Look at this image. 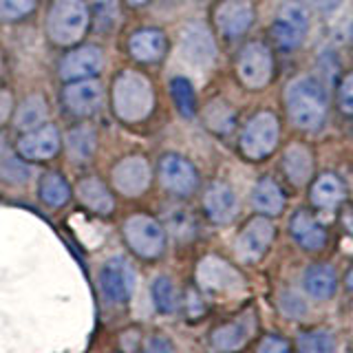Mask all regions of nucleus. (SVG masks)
I'll use <instances>...</instances> for the list:
<instances>
[{
	"instance_id": "obj_1",
	"label": "nucleus",
	"mask_w": 353,
	"mask_h": 353,
	"mask_svg": "<svg viewBox=\"0 0 353 353\" xmlns=\"http://www.w3.org/2000/svg\"><path fill=\"white\" fill-rule=\"evenodd\" d=\"M287 113L292 124L303 130H318L327 117V91L316 77L301 75L287 86Z\"/></svg>"
},
{
	"instance_id": "obj_2",
	"label": "nucleus",
	"mask_w": 353,
	"mask_h": 353,
	"mask_svg": "<svg viewBox=\"0 0 353 353\" xmlns=\"http://www.w3.org/2000/svg\"><path fill=\"white\" fill-rule=\"evenodd\" d=\"M113 106L117 117L130 124L146 119L154 106V93L148 77L137 71L121 73L113 88Z\"/></svg>"
},
{
	"instance_id": "obj_3",
	"label": "nucleus",
	"mask_w": 353,
	"mask_h": 353,
	"mask_svg": "<svg viewBox=\"0 0 353 353\" xmlns=\"http://www.w3.org/2000/svg\"><path fill=\"white\" fill-rule=\"evenodd\" d=\"M88 20L91 16H88L84 0H55L47 20L49 38L62 47L75 44L86 33Z\"/></svg>"
},
{
	"instance_id": "obj_4",
	"label": "nucleus",
	"mask_w": 353,
	"mask_h": 353,
	"mask_svg": "<svg viewBox=\"0 0 353 353\" xmlns=\"http://www.w3.org/2000/svg\"><path fill=\"white\" fill-rule=\"evenodd\" d=\"M124 239L128 248L141 259H159L165 250V230L159 221L146 214H135L124 223Z\"/></svg>"
},
{
	"instance_id": "obj_5",
	"label": "nucleus",
	"mask_w": 353,
	"mask_h": 353,
	"mask_svg": "<svg viewBox=\"0 0 353 353\" xmlns=\"http://www.w3.org/2000/svg\"><path fill=\"white\" fill-rule=\"evenodd\" d=\"M279 135H281L279 119L270 110H265V113L254 115L248 121L241 137V148L245 152V157L254 161L265 159L274 152L276 143H279Z\"/></svg>"
},
{
	"instance_id": "obj_6",
	"label": "nucleus",
	"mask_w": 353,
	"mask_h": 353,
	"mask_svg": "<svg viewBox=\"0 0 353 353\" xmlns=\"http://www.w3.org/2000/svg\"><path fill=\"white\" fill-rule=\"evenodd\" d=\"M135 270L121 256L106 261L99 272V290H102L104 301L110 305H126L135 292Z\"/></svg>"
},
{
	"instance_id": "obj_7",
	"label": "nucleus",
	"mask_w": 353,
	"mask_h": 353,
	"mask_svg": "<svg viewBox=\"0 0 353 353\" xmlns=\"http://www.w3.org/2000/svg\"><path fill=\"white\" fill-rule=\"evenodd\" d=\"M239 77L252 91L265 88L272 82L274 75V60L272 51L263 42H250L239 55Z\"/></svg>"
},
{
	"instance_id": "obj_8",
	"label": "nucleus",
	"mask_w": 353,
	"mask_h": 353,
	"mask_svg": "<svg viewBox=\"0 0 353 353\" xmlns=\"http://www.w3.org/2000/svg\"><path fill=\"white\" fill-rule=\"evenodd\" d=\"M196 283L212 294H234L243 287L241 274L219 256H205L196 265Z\"/></svg>"
},
{
	"instance_id": "obj_9",
	"label": "nucleus",
	"mask_w": 353,
	"mask_h": 353,
	"mask_svg": "<svg viewBox=\"0 0 353 353\" xmlns=\"http://www.w3.org/2000/svg\"><path fill=\"white\" fill-rule=\"evenodd\" d=\"M309 29V16L301 5H287L272 22V36L283 51H294L303 44Z\"/></svg>"
},
{
	"instance_id": "obj_10",
	"label": "nucleus",
	"mask_w": 353,
	"mask_h": 353,
	"mask_svg": "<svg viewBox=\"0 0 353 353\" xmlns=\"http://www.w3.org/2000/svg\"><path fill=\"white\" fill-rule=\"evenodd\" d=\"M276 236V228L270 219L265 216H254L250 223L241 230L236 239V254L241 261L245 263H256L268 254L272 241Z\"/></svg>"
},
{
	"instance_id": "obj_11",
	"label": "nucleus",
	"mask_w": 353,
	"mask_h": 353,
	"mask_svg": "<svg viewBox=\"0 0 353 353\" xmlns=\"http://www.w3.org/2000/svg\"><path fill=\"white\" fill-rule=\"evenodd\" d=\"M159 176L165 190L176 196H190L199 185L194 165L181 154H165L159 161Z\"/></svg>"
},
{
	"instance_id": "obj_12",
	"label": "nucleus",
	"mask_w": 353,
	"mask_h": 353,
	"mask_svg": "<svg viewBox=\"0 0 353 353\" xmlns=\"http://www.w3.org/2000/svg\"><path fill=\"white\" fill-rule=\"evenodd\" d=\"M181 53L188 62L194 66H210L216 58V47L212 40V33L203 22H188L181 31Z\"/></svg>"
},
{
	"instance_id": "obj_13",
	"label": "nucleus",
	"mask_w": 353,
	"mask_h": 353,
	"mask_svg": "<svg viewBox=\"0 0 353 353\" xmlns=\"http://www.w3.org/2000/svg\"><path fill=\"white\" fill-rule=\"evenodd\" d=\"M115 188L126 196H139L150 185V165L143 157L121 159L113 170Z\"/></svg>"
},
{
	"instance_id": "obj_14",
	"label": "nucleus",
	"mask_w": 353,
	"mask_h": 353,
	"mask_svg": "<svg viewBox=\"0 0 353 353\" xmlns=\"http://www.w3.org/2000/svg\"><path fill=\"white\" fill-rule=\"evenodd\" d=\"M216 27L219 31L228 38H239L243 36L254 22V5L250 0H225L221 3L216 14Z\"/></svg>"
},
{
	"instance_id": "obj_15",
	"label": "nucleus",
	"mask_w": 353,
	"mask_h": 353,
	"mask_svg": "<svg viewBox=\"0 0 353 353\" xmlns=\"http://www.w3.org/2000/svg\"><path fill=\"white\" fill-rule=\"evenodd\" d=\"M58 148H60V132L51 124L29 130L18 141V152L29 161H47L55 157Z\"/></svg>"
},
{
	"instance_id": "obj_16",
	"label": "nucleus",
	"mask_w": 353,
	"mask_h": 353,
	"mask_svg": "<svg viewBox=\"0 0 353 353\" xmlns=\"http://www.w3.org/2000/svg\"><path fill=\"white\" fill-rule=\"evenodd\" d=\"M104 66V55L97 47H82L71 51L62 60L60 75L62 80L73 82V80H88V77L97 75Z\"/></svg>"
},
{
	"instance_id": "obj_17",
	"label": "nucleus",
	"mask_w": 353,
	"mask_h": 353,
	"mask_svg": "<svg viewBox=\"0 0 353 353\" xmlns=\"http://www.w3.org/2000/svg\"><path fill=\"white\" fill-rule=\"evenodd\" d=\"M102 84L95 82L93 77L88 80H75L64 88V104L69 106L75 115H91L102 106Z\"/></svg>"
},
{
	"instance_id": "obj_18",
	"label": "nucleus",
	"mask_w": 353,
	"mask_h": 353,
	"mask_svg": "<svg viewBox=\"0 0 353 353\" xmlns=\"http://www.w3.org/2000/svg\"><path fill=\"white\" fill-rule=\"evenodd\" d=\"M203 208H205L208 219L212 221V223L225 225V223H230V221L236 216L239 201H236L234 190H232L228 183L216 181V183H212L205 190Z\"/></svg>"
},
{
	"instance_id": "obj_19",
	"label": "nucleus",
	"mask_w": 353,
	"mask_h": 353,
	"mask_svg": "<svg viewBox=\"0 0 353 353\" xmlns=\"http://www.w3.org/2000/svg\"><path fill=\"white\" fill-rule=\"evenodd\" d=\"M290 232L298 245L309 252L323 250L327 243V230L323 228V223H320L316 216L305 212V210H298V212L292 216Z\"/></svg>"
},
{
	"instance_id": "obj_20",
	"label": "nucleus",
	"mask_w": 353,
	"mask_h": 353,
	"mask_svg": "<svg viewBox=\"0 0 353 353\" xmlns=\"http://www.w3.org/2000/svg\"><path fill=\"white\" fill-rule=\"evenodd\" d=\"M303 287L305 292L316 298V301H329L338 290V276L336 270L327 263H316L309 265L303 276Z\"/></svg>"
},
{
	"instance_id": "obj_21",
	"label": "nucleus",
	"mask_w": 353,
	"mask_h": 353,
	"mask_svg": "<svg viewBox=\"0 0 353 353\" xmlns=\"http://www.w3.org/2000/svg\"><path fill=\"white\" fill-rule=\"evenodd\" d=\"M165 47V36L159 29H141L137 33H132V38L128 42L130 55L139 62H157L163 58Z\"/></svg>"
},
{
	"instance_id": "obj_22",
	"label": "nucleus",
	"mask_w": 353,
	"mask_h": 353,
	"mask_svg": "<svg viewBox=\"0 0 353 353\" xmlns=\"http://www.w3.org/2000/svg\"><path fill=\"white\" fill-rule=\"evenodd\" d=\"M252 205L265 216H276L285 210V194L281 185L270 176L261 179L252 190Z\"/></svg>"
},
{
	"instance_id": "obj_23",
	"label": "nucleus",
	"mask_w": 353,
	"mask_h": 353,
	"mask_svg": "<svg viewBox=\"0 0 353 353\" xmlns=\"http://www.w3.org/2000/svg\"><path fill=\"white\" fill-rule=\"evenodd\" d=\"M283 168H285L287 179H290L294 185L307 183L309 176H312V170H314L312 152H309V148L303 146V143H292V146L285 150Z\"/></svg>"
},
{
	"instance_id": "obj_24",
	"label": "nucleus",
	"mask_w": 353,
	"mask_h": 353,
	"mask_svg": "<svg viewBox=\"0 0 353 353\" xmlns=\"http://www.w3.org/2000/svg\"><path fill=\"white\" fill-rule=\"evenodd\" d=\"M210 340H212V347L221 353H236L248 345L250 327L245 325V320H232V323L216 327Z\"/></svg>"
},
{
	"instance_id": "obj_25",
	"label": "nucleus",
	"mask_w": 353,
	"mask_h": 353,
	"mask_svg": "<svg viewBox=\"0 0 353 353\" xmlns=\"http://www.w3.org/2000/svg\"><path fill=\"white\" fill-rule=\"evenodd\" d=\"M77 196H80V201L88 210H93L97 214L113 212V196H110L108 188L99 179H95V176H88V179H82L77 183Z\"/></svg>"
},
{
	"instance_id": "obj_26",
	"label": "nucleus",
	"mask_w": 353,
	"mask_h": 353,
	"mask_svg": "<svg viewBox=\"0 0 353 353\" xmlns=\"http://www.w3.org/2000/svg\"><path fill=\"white\" fill-rule=\"evenodd\" d=\"M342 199H345V185H342V181L336 174L327 172L323 176H318L312 188V203L316 208L331 210L338 203H342Z\"/></svg>"
},
{
	"instance_id": "obj_27",
	"label": "nucleus",
	"mask_w": 353,
	"mask_h": 353,
	"mask_svg": "<svg viewBox=\"0 0 353 353\" xmlns=\"http://www.w3.org/2000/svg\"><path fill=\"white\" fill-rule=\"evenodd\" d=\"M49 115V108L44 104L40 95H31L25 104L18 108L16 115V128L18 130H33L44 124V119Z\"/></svg>"
},
{
	"instance_id": "obj_28",
	"label": "nucleus",
	"mask_w": 353,
	"mask_h": 353,
	"mask_svg": "<svg viewBox=\"0 0 353 353\" xmlns=\"http://www.w3.org/2000/svg\"><path fill=\"white\" fill-rule=\"evenodd\" d=\"M40 196L51 208H62L71 196V188L58 172H47L40 181Z\"/></svg>"
},
{
	"instance_id": "obj_29",
	"label": "nucleus",
	"mask_w": 353,
	"mask_h": 353,
	"mask_svg": "<svg viewBox=\"0 0 353 353\" xmlns=\"http://www.w3.org/2000/svg\"><path fill=\"white\" fill-rule=\"evenodd\" d=\"M66 146L75 161H88L95 152V130L91 126H77L66 135Z\"/></svg>"
},
{
	"instance_id": "obj_30",
	"label": "nucleus",
	"mask_w": 353,
	"mask_h": 353,
	"mask_svg": "<svg viewBox=\"0 0 353 353\" xmlns=\"http://www.w3.org/2000/svg\"><path fill=\"white\" fill-rule=\"evenodd\" d=\"M170 93H172L176 108H179V113L185 119H192L196 113V97H194V88H192L190 80H188V77H181V75L172 77Z\"/></svg>"
},
{
	"instance_id": "obj_31",
	"label": "nucleus",
	"mask_w": 353,
	"mask_h": 353,
	"mask_svg": "<svg viewBox=\"0 0 353 353\" xmlns=\"http://www.w3.org/2000/svg\"><path fill=\"white\" fill-rule=\"evenodd\" d=\"M152 303L157 307L159 314H174L179 309V294H176V287L172 285L170 279L159 276L157 281L152 283Z\"/></svg>"
},
{
	"instance_id": "obj_32",
	"label": "nucleus",
	"mask_w": 353,
	"mask_h": 353,
	"mask_svg": "<svg viewBox=\"0 0 353 353\" xmlns=\"http://www.w3.org/2000/svg\"><path fill=\"white\" fill-rule=\"evenodd\" d=\"M336 338L323 329L305 331L298 338V353H336Z\"/></svg>"
},
{
	"instance_id": "obj_33",
	"label": "nucleus",
	"mask_w": 353,
	"mask_h": 353,
	"mask_svg": "<svg viewBox=\"0 0 353 353\" xmlns=\"http://www.w3.org/2000/svg\"><path fill=\"white\" fill-rule=\"evenodd\" d=\"M205 124L210 130L219 135H228L234 128V110H232L223 99H216L205 108Z\"/></svg>"
},
{
	"instance_id": "obj_34",
	"label": "nucleus",
	"mask_w": 353,
	"mask_h": 353,
	"mask_svg": "<svg viewBox=\"0 0 353 353\" xmlns=\"http://www.w3.org/2000/svg\"><path fill=\"white\" fill-rule=\"evenodd\" d=\"M93 5V18L97 31H108L117 22V3L115 0H91Z\"/></svg>"
},
{
	"instance_id": "obj_35",
	"label": "nucleus",
	"mask_w": 353,
	"mask_h": 353,
	"mask_svg": "<svg viewBox=\"0 0 353 353\" xmlns=\"http://www.w3.org/2000/svg\"><path fill=\"white\" fill-rule=\"evenodd\" d=\"M168 225H170V232L179 241H188L194 236V221L185 210H176V212H172L168 216Z\"/></svg>"
},
{
	"instance_id": "obj_36",
	"label": "nucleus",
	"mask_w": 353,
	"mask_h": 353,
	"mask_svg": "<svg viewBox=\"0 0 353 353\" xmlns=\"http://www.w3.org/2000/svg\"><path fill=\"white\" fill-rule=\"evenodd\" d=\"M36 9V0H0V18L20 20Z\"/></svg>"
},
{
	"instance_id": "obj_37",
	"label": "nucleus",
	"mask_w": 353,
	"mask_h": 353,
	"mask_svg": "<svg viewBox=\"0 0 353 353\" xmlns=\"http://www.w3.org/2000/svg\"><path fill=\"white\" fill-rule=\"evenodd\" d=\"M281 309L290 316V318H303L307 314V307L303 303V298L296 292H283L281 294Z\"/></svg>"
},
{
	"instance_id": "obj_38",
	"label": "nucleus",
	"mask_w": 353,
	"mask_h": 353,
	"mask_svg": "<svg viewBox=\"0 0 353 353\" xmlns=\"http://www.w3.org/2000/svg\"><path fill=\"white\" fill-rule=\"evenodd\" d=\"M256 353H292V347L283 336H265L259 342Z\"/></svg>"
},
{
	"instance_id": "obj_39",
	"label": "nucleus",
	"mask_w": 353,
	"mask_h": 353,
	"mask_svg": "<svg viewBox=\"0 0 353 353\" xmlns=\"http://www.w3.org/2000/svg\"><path fill=\"white\" fill-rule=\"evenodd\" d=\"M338 102H340V110H342V113L353 115V71L340 84Z\"/></svg>"
},
{
	"instance_id": "obj_40",
	"label": "nucleus",
	"mask_w": 353,
	"mask_h": 353,
	"mask_svg": "<svg viewBox=\"0 0 353 353\" xmlns=\"http://www.w3.org/2000/svg\"><path fill=\"white\" fill-rule=\"evenodd\" d=\"M143 353H174V345L168 336L154 334L143 342Z\"/></svg>"
},
{
	"instance_id": "obj_41",
	"label": "nucleus",
	"mask_w": 353,
	"mask_h": 353,
	"mask_svg": "<svg viewBox=\"0 0 353 353\" xmlns=\"http://www.w3.org/2000/svg\"><path fill=\"white\" fill-rule=\"evenodd\" d=\"M205 314V303L201 301L196 290H188L185 292V316L190 320H196Z\"/></svg>"
},
{
	"instance_id": "obj_42",
	"label": "nucleus",
	"mask_w": 353,
	"mask_h": 353,
	"mask_svg": "<svg viewBox=\"0 0 353 353\" xmlns=\"http://www.w3.org/2000/svg\"><path fill=\"white\" fill-rule=\"evenodd\" d=\"M29 174H31V170L27 168V165L18 163V161H9V163L3 165V176H5V179H9V181H16V183L27 181Z\"/></svg>"
},
{
	"instance_id": "obj_43",
	"label": "nucleus",
	"mask_w": 353,
	"mask_h": 353,
	"mask_svg": "<svg viewBox=\"0 0 353 353\" xmlns=\"http://www.w3.org/2000/svg\"><path fill=\"white\" fill-rule=\"evenodd\" d=\"M9 113H11V93L0 91V126L9 119Z\"/></svg>"
},
{
	"instance_id": "obj_44",
	"label": "nucleus",
	"mask_w": 353,
	"mask_h": 353,
	"mask_svg": "<svg viewBox=\"0 0 353 353\" xmlns=\"http://www.w3.org/2000/svg\"><path fill=\"white\" fill-rule=\"evenodd\" d=\"M340 3L342 0H314V7L318 9V11H334L336 7H340Z\"/></svg>"
},
{
	"instance_id": "obj_45",
	"label": "nucleus",
	"mask_w": 353,
	"mask_h": 353,
	"mask_svg": "<svg viewBox=\"0 0 353 353\" xmlns=\"http://www.w3.org/2000/svg\"><path fill=\"white\" fill-rule=\"evenodd\" d=\"M345 228H347L349 232H353V210L345 214Z\"/></svg>"
},
{
	"instance_id": "obj_46",
	"label": "nucleus",
	"mask_w": 353,
	"mask_h": 353,
	"mask_svg": "<svg viewBox=\"0 0 353 353\" xmlns=\"http://www.w3.org/2000/svg\"><path fill=\"white\" fill-rule=\"evenodd\" d=\"M347 290L353 294V268L349 270V274H347Z\"/></svg>"
},
{
	"instance_id": "obj_47",
	"label": "nucleus",
	"mask_w": 353,
	"mask_h": 353,
	"mask_svg": "<svg viewBox=\"0 0 353 353\" xmlns=\"http://www.w3.org/2000/svg\"><path fill=\"white\" fill-rule=\"evenodd\" d=\"M126 3H128L130 7H141V5H146V3H150V0H126Z\"/></svg>"
},
{
	"instance_id": "obj_48",
	"label": "nucleus",
	"mask_w": 353,
	"mask_h": 353,
	"mask_svg": "<svg viewBox=\"0 0 353 353\" xmlns=\"http://www.w3.org/2000/svg\"><path fill=\"white\" fill-rule=\"evenodd\" d=\"M349 36H351V42H353V22H351V31H349Z\"/></svg>"
},
{
	"instance_id": "obj_49",
	"label": "nucleus",
	"mask_w": 353,
	"mask_h": 353,
	"mask_svg": "<svg viewBox=\"0 0 353 353\" xmlns=\"http://www.w3.org/2000/svg\"><path fill=\"white\" fill-rule=\"evenodd\" d=\"M351 353H353V351H351Z\"/></svg>"
}]
</instances>
